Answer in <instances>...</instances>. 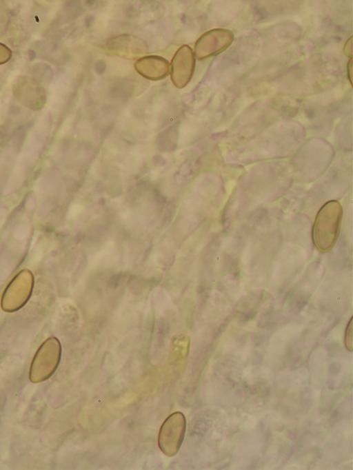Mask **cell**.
Returning a JSON list of instances; mask_svg holds the SVG:
<instances>
[{
  "label": "cell",
  "instance_id": "8",
  "mask_svg": "<svg viewBox=\"0 0 353 470\" xmlns=\"http://www.w3.org/2000/svg\"><path fill=\"white\" fill-rule=\"evenodd\" d=\"M11 57V50L6 45L0 43V65L8 62Z\"/></svg>",
  "mask_w": 353,
  "mask_h": 470
},
{
  "label": "cell",
  "instance_id": "2",
  "mask_svg": "<svg viewBox=\"0 0 353 470\" xmlns=\"http://www.w3.org/2000/svg\"><path fill=\"white\" fill-rule=\"evenodd\" d=\"M186 427L185 416L180 411L171 413L163 422L158 436L160 450L167 456H175L183 442Z\"/></svg>",
  "mask_w": 353,
  "mask_h": 470
},
{
  "label": "cell",
  "instance_id": "3",
  "mask_svg": "<svg viewBox=\"0 0 353 470\" xmlns=\"http://www.w3.org/2000/svg\"><path fill=\"white\" fill-rule=\"evenodd\" d=\"M234 34L230 30L215 28L203 34L194 45V53L199 59L217 55L225 50L232 43Z\"/></svg>",
  "mask_w": 353,
  "mask_h": 470
},
{
  "label": "cell",
  "instance_id": "5",
  "mask_svg": "<svg viewBox=\"0 0 353 470\" xmlns=\"http://www.w3.org/2000/svg\"><path fill=\"white\" fill-rule=\"evenodd\" d=\"M137 71L150 80H160L169 73V62L158 56H147L139 59L134 65Z\"/></svg>",
  "mask_w": 353,
  "mask_h": 470
},
{
  "label": "cell",
  "instance_id": "10",
  "mask_svg": "<svg viewBox=\"0 0 353 470\" xmlns=\"http://www.w3.org/2000/svg\"><path fill=\"white\" fill-rule=\"evenodd\" d=\"M347 72H349L348 73L349 79H350V81L352 84V79H351V76H352V59H350V62L347 64Z\"/></svg>",
  "mask_w": 353,
  "mask_h": 470
},
{
  "label": "cell",
  "instance_id": "4",
  "mask_svg": "<svg viewBox=\"0 0 353 470\" xmlns=\"http://www.w3.org/2000/svg\"><path fill=\"white\" fill-rule=\"evenodd\" d=\"M194 65L195 58L191 48L187 45L179 48L171 65V79L176 88H182L190 82Z\"/></svg>",
  "mask_w": 353,
  "mask_h": 470
},
{
  "label": "cell",
  "instance_id": "6",
  "mask_svg": "<svg viewBox=\"0 0 353 470\" xmlns=\"http://www.w3.org/2000/svg\"><path fill=\"white\" fill-rule=\"evenodd\" d=\"M107 45L109 49L130 58L143 54L146 49L145 45L140 39L130 35L112 39Z\"/></svg>",
  "mask_w": 353,
  "mask_h": 470
},
{
  "label": "cell",
  "instance_id": "7",
  "mask_svg": "<svg viewBox=\"0 0 353 470\" xmlns=\"http://www.w3.org/2000/svg\"><path fill=\"white\" fill-rule=\"evenodd\" d=\"M345 345L347 350L352 351V317H351L345 329Z\"/></svg>",
  "mask_w": 353,
  "mask_h": 470
},
{
  "label": "cell",
  "instance_id": "9",
  "mask_svg": "<svg viewBox=\"0 0 353 470\" xmlns=\"http://www.w3.org/2000/svg\"><path fill=\"white\" fill-rule=\"evenodd\" d=\"M352 37L351 36L349 39L347 40L345 45H344V54L349 57L350 59H352Z\"/></svg>",
  "mask_w": 353,
  "mask_h": 470
},
{
  "label": "cell",
  "instance_id": "1",
  "mask_svg": "<svg viewBox=\"0 0 353 470\" xmlns=\"http://www.w3.org/2000/svg\"><path fill=\"white\" fill-rule=\"evenodd\" d=\"M342 207L336 201L324 204L318 212L312 227V240L321 252H328L334 246L340 229Z\"/></svg>",
  "mask_w": 353,
  "mask_h": 470
}]
</instances>
